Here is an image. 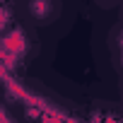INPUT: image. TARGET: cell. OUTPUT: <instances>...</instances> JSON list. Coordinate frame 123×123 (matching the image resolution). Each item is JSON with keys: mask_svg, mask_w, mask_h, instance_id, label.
I'll list each match as a JSON object with an SVG mask.
<instances>
[{"mask_svg": "<svg viewBox=\"0 0 123 123\" xmlns=\"http://www.w3.org/2000/svg\"><path fill=\"white\" fill-rule=\"evenodd\" d=\"M3 51H10L17 58L24 55V51H27V36H24L22 27H17V29H12V31H7L3 36Z\"/></svg>", "mask_w": 123, "mask_h": 123, "instance_id": "cell-1", "label": "cell"}, {"mask_svg": "<svg viewBox=\"0 0 123 123\" xmlns=\"http://www.w3.org/2000/svg\"><path fill=\"white\" fill-rule=\"evenodd\" d=\"M29 15L39 22H46L55 15V5L53 0H29Z\"/></svg>", "mask_w": 123, "mask_h": 123, "instance_id": "cell-2", "label": "cell"}, {"mask_svg": "<svg viewBox=\"0 0 123 123\" xmlns=\"http://www.w3.org/2000/svg\"><path fill=\"white\" fill-rule=\"evenodd\" d=\"M41 123H65V118L63 116H60L58 111H53V109H43L41 111Z\"/></svg>", "mask_w": 123, "mask_h": 123, "instance_id": "cell-3", "label": "cell"}, {"mask_svg": "<svg viewBox=\"0 0 123 123\" xmlns=\"http://www.w3.org/2000/svg\"><path fill=\"white\" fill-rule=\"evenodd\" d=\"M7 24H10V10L3 12V29H7Z\"/></svg>", "mask_w": 123, "mask_h": 123, "instance_id": "cell-4", "label": "cell"}, {"mask_svg": "<svg viewBox=\"0 0 123 123\" xmlns=\"http://www.w3.org/2000/svg\"><path fill=\"white\" fill-rule=\"evenodd\" d=\"M3 123H15V121H12V116L7 113V109H3Z\"/></svg>", "mask_w": 123, "mask_h": 123, "instance_id": "cell-5", "label": "cell"}, {"mask_svg": "<svg viewBox=\"0 0 123 123\" xmlns=\"http://www.w3.org/2000/svg\"><path fill=\"white\" fill-rule=\"evenodd\" d=\"M104 123H118V121H116V118H106Z\"/></svg>", "mask_w": 123, "mask_h": 123, "instance_id": "cell-6", "label": "cell"}, {"mask_svg": "<svg viewBox=\"0 0 123 123\" xmlns=\"http://www.w3.org/2000/svg\"><path fill=\"white\" fill-rule=\"evenodd\" d=\"M118 43H121V48H123V34H121V39H118Z\"/></svg>", "mask_w": 123, "mask_h": 123, "instance_id": "cell-7", "label": "cell"}, {"mask_svg": "<svg viewBox=\"0 0 123 123\" xmlns=\"http://www.w3.org/2000/svg\"><path fill=\"white\" fill-rule=\"evenodd\" d=\"M121 60H123V58H121Z\"/></svg>", "mask_w": 123, "mask_h": 123, "instance_id": "cell-8", "label": "cell"}]
</instances>
